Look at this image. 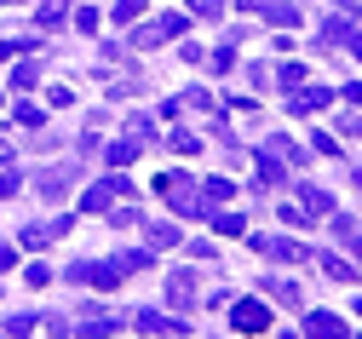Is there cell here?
I'll list each match as a JSON object with an SVG mask.
<instances>
[{
	"label": "cell",
	"instance_id": "6da1fadb",
	"mask_svg": "<svg viewBox=\"0 0 362 339\" xmlns=\"http://www.w3.org/2000/svg\"><path fill=\"white\" fill-rule=\"evenodd\" d=\"M156 190L173 202V213H185V219H207L213 207H207V196L196 190V178H185V173H161L156 178Z\"/></svg>",
	"mask_w": 362,
	"mask_h": 339
},
{
	"label": "cell",
	"instance_id": "7a4b0ae2",
	"mask_svg": "<svg viewBox=\"0 0 362 339\" xmlns=\"http://www.w3.org/2000/svg\"><path fill=\"white\" fill-rule=\"evenodd\" d=\"M236 12H259L264 23H276V29H299V6L293 0H236Z\"/></svg>",
	"mask_w": 362,
	"mask_h": 339
},
{
	"label": "cell",
	"instance_id": "3957f363",
	"mask_svg": "<svg viewBox=\"0 0 362 339\" xmlns=\"http://www.w3.org/2000/svg\"><path fill=\"white\" fill-rule=\"evenodd\" d=\"M121 276H127V270H121L115 259H104V265H98V259H75V265H69V282H93V287H115Z\"/></svg>",
	"mask_w": 362,
	"mask_h": 339
},
{
	"label": "cell",
	"instance_id": "277c9868",
	"mask_svg": "<svg viewBox=\"0 0 362 339\" xmlns=\"http://www.w3.org/2000/svg\"><path fill=\"white\" fill-rule=\"evenodd\" d=\"M127 178H104V184H93V190H86V196H81V213H110L115 207V196H127Z\"/></svg>",
	"mask_w": 362,
	"mask_h": 339
},
{
	"label": "cell",
	"instance_id": "5b68a950",
	"mask_svg": "<svg viewBox=\"0 0 362 339\" xmlns=\"http://www.w3.org/2000/svg\"><path fill=\"white\" fill-rule=\"evenodd\" d=\"M230 322H236L242 333H264V328H270V305H259V299H236V305H230Z\"/></svg>",
	"mask_w": 362,
	"mask_h": 339
},
{
	"label": "cell",
	"instance_id": "8992f818",
	"mask_svg": "<svg viewBox=\"0 0 362 339\" xmlns=\"http://www.w3.org/2000/svg\"><path fill=\"white\" fill-rule=\"evenodd\" d=\"M322 104H334L328 86H293V92H288V110H293V115H316Z\"/></svg>",
	"mask_w": 362,
	"mask_h": 339
},
{
	"label": "cell",
	"instance_id": "52a82bcc",
	"mask_svg": "<svg viewBox=\"0 0 362 339\" xmlns=\"http://www.w3.org/2000/svg\"><path fill=\"white\" fill-rule=\"evenodd\" d=\"M259 150H264L270 161H276L282 173H288V167H305V150H299V144H293V138H282V132H276V138H264V144H259Z\"/></svg>",
	"mask_w": 362,
	"mask_h": 339
},
{
	"label": "cell",
	"instance_id": "ba28073f",
	"mask_svg": "<svg viewBox=\"0 0 362 339\" xmlns=\"http://www.w3.org/2000/svg\"><path fill=\"white\" fill-rule=\"evenodd\" d=\"M139 333H150V339H185V322L161 316V311H139Z\"/></svg>",
	"mask_w": 362,
	"mask_h": 339
},
{
	"label": "cell",
	"instance_id": "9c48e42d",
	"mask_svg": "<svg viewBox=\"0 0 362 339\" xmlns=\"http://www.w3.org/2000/svg\"><path fill=\"white\" fill-rule=\"evenodd\" d=\"M305 333H310V339H351V328H345L334 311H310V316H305Z\"/></svg>",
	"mask_w": 362,
	"mask_h": 339
},
{
	"label": "cell",
	"instance_id": "30bf717a",
	"mask_svg": "<svg viewBox=\"0 0 362 339\" xmlns=\"http://www.w3.org/2000/svg\"><path fill=\"white\" fill-rule=\"evenodd\" d=\"M167 305L196 311V276H190V270H173V276H167Z\"/></svg>",
	"mask_w": 362,
	"mask_h": 339
},
{
	"label": "cell",
	"instance_id": "8fae6325",
	"mask_svg": "<svg viewBox=\"0 0 362 339\" xmlns=\"http://www.w3.org/2000/svg\"><path fill=\"white\" fill-rule=\"evenodd\" d=\"M253 248H259V253H270V259H288V265H293V259H310L299 241H288V236H253Z\"/></svg>",
	"mask_w": 362,
	"mask_h": 339
},
{
	"label": "cell",
	"instance_id": "7c38bea8",
	"mask_svg": "<svg viewBox=\"0 0 362 339\" xmlns=\"http://www.w3.org/2000/svg\"><path fill=\"white\" fill-rule=\"evenodd\" d=\"M299 207H305V219L316 224V219L334 213V196H328V190H316V184H299Z\"/></svg>",
	"mask_w": 362,
	"mask_h": 339
},
{
	"label": "cell",
	"instance_id": "4fadbf2b",
	"mask_svg": "<svg viewBox=\"0 0 362 339\" xmlns=\"http://www.w3.org/2000/svg\"><path fill=\"white\" fill-rule=\"evenodd\" d=\"M351 35H356V23H351V18H328V23H322V35H316V46H328V52H334V46H345Z\"/></svg>",
	"mask_w": 362,
	"mask_h": 339
},
{
	"label": "cell",
	"instance_id": "5bb4252c",
	"mask_svg": "<svg viewBox=\"0 0 362 339\" xmlns=\"http://www.w3.org/2000/svg\"><path fill=\"white\" fill-rule=\"evenodd\" d=\"M115 328H121V322H115V316H86V322H75V328H69V333H75V339H110V333H115Z\"/></svg>",
	"mask_w": 362,
	"mask_h": 339
},
{
	"label": "cell",
	"instance_id": "9a60e30c",
	"mask_svg": "<svg viewBox=\"0 0 362 339\" xmlns=\"http://www.w3.org/2000/svg\"><path fill=\"white\" fill-rule=\"evenodd\" d=\"M104 161H110V167H132V161H139V138H121V144H110V150H104Z\"/></svg>",
	"mask_w": 362,
	"mask_h": 339
},
{
	"label": "cell",
	"instance_id": "2e32d148",
	"mask_svg": "<svg viewBox=\"0 0 362 339\" xmlns=\"http://www.w3.org/2000/svg\"><path fill=\"white\" fill-rule=\"evenodd\" d=\"M69 184H75V167H52V173H40V190H47V196H64Z\"/></svg>",
	"mask_w": 362,
	"mask_h": 339
},
{
	"label": "cell",
	"instance_id": "e0dca14e",
	"mask_svg": "<svg viewBox=\"0 0 362 339\" xmlns=\"http://www.w3.org/2000/svg\"><path fill=\"white\" fill-rule=\"evenodd\" d=\"M144 236H150V248H173V241H178V224H167V219H150V224H144Z\"/></svg>",
	"mask_w": 362,
	"mask_h": 339
},
{
	"label": "cell",
	"instance_id": "ac0fdd59",
	"mask_svg": "<svg viewBox=\"0 0 362 339\" xmlns=\"http://www.w3.org/2000/svg\"><path fill=\"white\" fill-rule=\"evenodd\" d=\"M316 259H322V270H328L334 282H356V265H345L339 253H316Z\"/></svg>",
	"mask_w": 362,
	"mask_h": 339
},
{
	"label": "cell",
	"instance_id": "d6986e66",
	"mask_svg": "<svg viewBox=\"0 0 362 339\" xmlns=\"http://www.w3.org/2000/svg\"><path fill=\"white\" fill-rule=\"evenodd\" d=\"M64 18H69V0H47V6H40V18H35V23H40V29H58Z\"/></svg>",
	"mask_w": 362,
	"mask_h": 339
},
{
	"label": "cell",
	"instance_id": "ffe728a7",
	"mask_svg": "<svg viewBox=\"0 0 362 339\" xmlns=\"http://www.w3.org/2000/svg\"><path fill=\"white\" fill-rule=\"evenodd\" d=\"M156 29H161V40H178V35L190 29V18L185 12H167V18H156Z\"/></svg>",
	"mask_w": 362,
	"mask_h": 339
},
{
	"label": "cell",
	"instance_id": "44dd1931",
	"mask_svg": "<svg viewBox=\"0 0 362 339\" xmlns=\"http://www.w3.org/2000/svg\"><path fill=\"white\" fill-rule=\"evenodd\" d=\"M207 219H213V230H218V236H242V230H247V224H242V213H207Z\"/></svg>",
	"mask_w": 362,
	"mask_h": 339
},
{
	"label": "cell",
	"instance_id": "7402d4cb",
	"mask_svg": "<svg viewBox=\"0 0 362 339\" xmlns=\"http://www.w3.org/2000/svg\"><path fill=\"white\" fill-rule=\"evenodd\" d=\"M202 196H207V202H230V196H236V184H230V178H207V184H202Z\"/></svg>",
	"mask_w": 362,
	"mask_h": 339
},
{
	"label": "cell",
	"instance_id": "603a6c76",
	"mask_svg": "<svg viewBox=\"0 0 362 339\" xmlns=\"http://www.w3.org/2000/svg\"><path fill=\"white\" fill-rule=\"evenodd\" d=\"M305 75H310L305 64H282V69H276V81H282V92H293V86H305Z\"/></svg>",
	"mask_w": 362,
	"mask_h": 339
},
{
	"label": "cell",
	"instance_id": "cb8c5ba5",
	"mask_svg": "<svg viewBox=\"0 0 362 339\" xmlns=\"http://www.w3.org/2000/svg\"><path fill=\"white\" fill-rule=\"evenodd\" d=\"M115 265L132 276V270H144V265H150V253H144V248H127V253H115Z\"/></svg>",
	"mask_w": 362,
	"mask_h": 339
},
{
	"label": "cell",
	"instance_id": "d4e9b609",
	"mask_svg": "<svg viewBox=\"0 0 362 339\" xmlns=\"http://www.w3.org/2000/svg\"><path fill=\"white\" fill-rule=\"evenodd\" d=\"M12 121H18V127H40V121H47V110H40V104H18Z\"/></svg>",
	"mask_w": 362,
	"mask_h": 339
},
{
	"label": "cell",
	"instance_id": "484cf974",
	"mask_svg": "<svg viewBox=\"0 0 362 339\" xmlns=\"http://www.w3.org/2000/svg\"><path fill=\"white\" fill-rule=\"evenodd\" d=\"M144 18V0H115V23H139Z\"/></svg>",
	"mask_w": 362,
	"mask_h": 339
},
{
	"label": "cell",
	"instance_id": "4316f807",
	"mask_svg": "<svg viewBox=\"0 0 362 339\" xmlns=\"http://www.w3.org/2000/svg\"><path fill=\"white\" fill-rule=\"evenodd\" d=\"M35 81H40V64H18V69H12V86H18V92H29Z\"/></svg>",
	"mask_w": 362,
	"mask_h": 339
},
{
	"label": "cell",
	"instance_id": "83f0119b",
	"mask_svg": "<svg viewBox=\"0 0 362 339\" xmlns=\"http://www.w3.org/2000/svg\"><path fill=\"white\" fill-rule=\"evenodd\" d=\"M190 12H196V18H207V23H213V18H224V0H190Z\"/></svg>",
	"mask_w": 362,
	"mask_h": 339
},
{
	"label": "cell",
	"instance_id": "f1b7e54d",
	"mask_svg": "<svg viewBox=\"0 0 362 339\" xmlns=\"http://www.w3.org/2000/svg\"><path fill=\"white\" fill-rule=\"evenodd\" d=\"M132 46H167V40H161L156 23H144V29H132Z\"/></svg>",
	"mask_w": 362,
	"mask_h": 339
},
{
	"label": "cell",
	"instance_id": "f546056e",
	"mask_svg": "<svg viewBox=\"0 0 362 339\" xmlns=\"http://www.w3.org/2000/svg\"><path fill=\"white\" fill-rule=\"evenodd\" d=\"M29 328H35V311H18V316H6V333H18V339H23Z\"/></svg>",
	"mask_w": 362,
	"mask_h": 339
},
{
	"label": "cell",
	"instance_id": "4dcf8cb0",
	"mask_svg": "<svg viewBox=\"0 0 362 339\" xmlns=\"http://www.w3.org/2000/svg\"><path fill=\"white\" fill-rule=\"evenodd\" d=\"M264 287H270V294H276V299H288V305H299V287H293V282H282V276H276V282H264Z\"/></svg>",
	"mask_w": 362,
	"mask_h": 339
},
{
	"label": "cell",
	"instance_id": "1f68e13d",
	"mask_svg": "<svg viewBox=\"0 0 362 339\" xmlns=\"http://www.w3.org/2000/svg\"><path fill=\"white\" fill-rule=\"evenodd\" d=\"M18 190H23V173L6 167V173H0V196H18Z\"/></svg>",
	"mask_w": 362,
	"mask_h": 339
},
{
	"label": "cell",
	"instance_id": "d6a6232c",
	"mask_svg": "<svg viewBox=\"0 0 362 339\" xmlns=\"http://www.w3.org/2000/svg\"><path fill=\"white\" fill-rule=\"evenodd\" d=\"M23 282H29V287H47V282H52V265H29Z\"/></svg>",
	"mask_w": 362,
	"mask_h": 339
},
{
	"label": "cell",
	"instance_id": "836d02e7",
	"mask_svg": "<svg viewBox=\"0 0 362 339\" xmlns=\"http://www.w3.org/2000/svg\"><path fill=\"white\" fill-rule=\"evenodd\" d=\"M167 144H173V150H178V156H196V132H173Z\"/></svg>",
	"mask_w": 362,
	"mask_h": 339
},
{
	"label": "cell",
	"instance_id": "e575fe53",
	"mask_svg": "<svg viewBox=\"0 0 362 339\" xmlns=\"http://www.w3.org/2000/svg\"><path fill=\"white\" fill-rule=\"evenodd\" d=\"M310 144H316V156H339V138H334V132H316Z\"/></svg>",
	"mask_w": 362,
	"mask_h": 339
},
{
	"label": "cell",
	"instance_id": "d590c367",
	"mask_svg": "<svg viewBox=\"0 0 362 339\" xmlns=\"http://www.w3.org/2000/svg\"><path fill=\"white\" fill-rule=\"evenodd\" d=\"M282 224H299V230H305L310 219H305V207H299V202H282Z\"/></svg>",
	"mask_w": 362,
	"mask_h": 339
},
{
	"label": "cell",
	"instance_id": "8d00e7d4",
	"mask_svg": "<svg viewBox=\"0 0 362 339\" xmlns=\"http://www.w3.org/2000/svg\"><path fill=\"white\" fill-rule=\"evenodd\" d=\"M40 241H52V230H47V224H29V230H23V248H40Z\"/></svg>",
	"mask_w": 362,
	"mask_h": 339
},
{
	"label": "cell",
	"instance_id": "74e56055",
	"mask_svg": "<svg viewBox=\"0 0 362 339\" xmlns=\"http://www.w3.org/2000/svg\"><path fill=\"white\" fill-rule=\"evenodd\" d=\"M75 29L93 35V29H98V12H93V6H81V12H75Z\"/></svg>",
	"mask_w": 362,
	"mask_h": 339
},
{
	"label": "cell",
	"instance_id": "f35d334b",
	"mask_svg": "<svg viewBox=\"0 0 362 339\" xmlns=\"http://www.w3.org/2000/svg\"><path fill=\"white\" fill-rule=\"evenodd\" d=\"M127 132H132V138L144 144V138H150V115H132V121H127Z\"/></svg>",
	"mask_w": 362,
	"mask_h": 339
},
{
	"label": "cell",
	"instance_id": "ab89813d",
	"mask_svg": "<svg viewBox=\"0 0 362 339\" xmlns=\"http://www.w3.org/2000/svg\"><path fill=\"white\" fill-rule=\"evenodd\" d=\"M339 241H345V248H351V253H356V259H362V230H345V236H339Z\"/></svg>",
	"mask_w": 362,
	"mask_h": 339
},
{
	"label": "cell",
	"instance_id": "60d3db41",
	"mask_svg": "<svg viewBox=\"0 0 362 339\" xmlns=\"http://www.w3.org/2000/svg\"><path fill=\"white\" fill-rule=\"evenodd\" d=\"M339 132H362V115L351 110V115H339Z\"/></svg>",
	"mask_w": 362,
	"mask_h": 339
},
{
	"label": "cell",
	"instance_id": "b9f144b4",
	"mask_svg": "<svg viewBox=\"0 0 362 339\" xmlns=\"http://www.w3.org/2000/svg\"><path fill=\"white\" fill-rule=\"evenodd\" d=\"M12 265H18V253H12V248H0V270H12Z\"/></svg>",
	"mask_w": 362,
	"mask_h": 339
},
{
	"label": "cell",
	"instance_id": "7bdbcfd3",
	"mask_svg": "<svg viewBox=\"0 0 362 339\" xmlns=\"http://www.w3.org/2000/svg\"><path fill=\"white\" fill-rule=\"evenodd\" d=\"M345 98H351V104H362V81H351V86H345Z\"/></svg>",
	"mask_w": 362,
	"mask_h": 339
},
{
	"label": "cell",
	"instance_id": "ee69618b",
	"mask_svg": "<svg viewBox=\"0 0 362 339\" xmlns=\"http://www.w3.org/2000/svg\"><path fill=\"white\" fill-rule=\"evenodd\" d=\"M334 6H339V12H356V0H334Z\"/></svg>",
	"mask_w": 362,
	"mask_h": 339
},
{
	"label": "cell",
	"instance_id": "f6af8a7d",
	"mask_svg": "<svg viewBox=\"0 0 362 339\" xmlns=\"http://www.w3.org/2000/svg\"><path fill=\"white\" fill-rule=\"evenodd\" d=\"M0 58H12V40H0Z\"/></svg>",
	"mask_w": 362,
	"mask_h": 339
},
{
	"label": "cell",
	"instance_id": "bcb514c9",
	"mask_svg": "<svg viewBox=\"0 0 362 339\" xmlns=\"http://www.w3.org/2000/svg\"><path fill=\"white\" fill-rule=\"evenodd\" d=\"M0 6H23V0H0Z\"/></svg>",
	"mask_w": 362,
	"mask_h": 339
},
{
	"label": "cell",
	"instance_id": "7dc6e473",
	"mask_svg": "<svg viewBox=\"0 0 362 339\" xmlns=\"http://www.w3.org/2000/svg\"><path fill=\"white\" fill-rule=\"evenodd\" d=\"M356 184H362V167H356Z\"/></svg>",
	"mask_w": 362,
	"mask_h": 339
},
{
	"label": "cell",
	"instance_id": "c3c4849f",
	"mask_svg": "<svg viewBox=\"0 0 362 339\" xmlns=\"http://www.w3.org/2000/svg\"><path fill=\"white\" fill-rule=\"evenodd\" d=\"M356 339H362V333H356Z\"/></svg>",
	"mask_w": 362,
	"mask_h": 339
}]
</instances>
